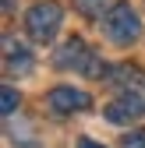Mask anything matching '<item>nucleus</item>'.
<instances>
[{"label":"nucleus","mask_w":145,"mask_h":148,"mask_svg":"<svg viewBox=\"0 0 145 148\" xmlns=\"http://www.w3.org/2000/svg\"><path fill=\"white\" fill-rule=\"evenodd\" d=\"M103 35L110 39L113 46H131L138 35H142V21H138V11L131 4H124V0H117V4H110V11L103 14Z\"/></svg>","instance_id":"obj_1"},{"label":"nucleus","mask_w":145,"mask_h":148,"mask_svg":"<svg viewBox=\"0 0 145 148\" xmlns=\"http://www.w3.org/2000/svg\"><path fill=\"white\" fill-rule=\"evenodd\" d=\"M60 21H64V7L57 4V0H39V4H32L25 11V32L32 42H53V35L60 32Z\"/></svg>","instance_id":"obj_2"},{"label":"nucleus","mask_w":145,"mask_h":148,"mask_svg":"<svg viewBox=\"0 0 145 148\" xmlns=\"http://www.w3.org/2000/svg\"><path fill=\"white\" fill-rule=\"evenodd\" d=\"M46 106H50V113H57V116H71V113H81V109L92 106V95L81 92V88H71V85H57V88H50Z\"/></svg>","instance_id":"obj_3"},{"label":"nucleus","mask_w":145,"mask_h":148,"mask_svg":"<svg viewBox=\"0 0 145 148\" xmlns=\"http://www.w3.org/2000/svg\"><path fill=\"white\" fill-rule=\"evenodd\" d=\"M92 60H96V53L88 49L85 39H78V35H71V39L53 53V67H57V71H85L88 74Z\"/></svg>","instance_id":"obj_4"},{"label":"nucleus","mask_w":145,"mask_h":148,"mask_svg":"<svg viewBox=\"0 0 145 148\" xmlns=\"http://www.w3.org/2000/svg\"><path fill=\"white\" fill-rule=\"evenodd\" d=\"M145 113V99L138 95V92H120V95L103 109V116L110 120V123H120V127H128V123H138Z\"/></svg>","instance_id":"obj_5"},{"label":"nucleus","mask_w":145,"mask_h":148,"mask_svg":"<svg viewBox=\"0 0 145 148\" xmlns=\"http://www.w3.org/2000/svg\"><path fill=\"white\" fill-rule=\"evenodd\" d=\"M32 67H35L32 53H28V49H25L21 42H14L11 35H7V39H4V71L11 74V78H14V74L21 78V74H28Z\"/></svg>","instance_id":"obj_6"},{"label":"nucleus","mask_w":145,"mask_h":148,"mask_svg":"<svg viewBox=\"0 0 145 148\" xmlns=\"http://www.w3.org/2000/svg\"><path fill=\"white\" fill-rule=\"evenodd\" d=\"M106 81H110V85H124V92H131L142 81V67L138 64H117V67H110Z\"/></svg>","instance_id":"obj_7"},{"label":"nucleus","mask_w":145,"mask_h":148,"mask_svg":"<svg viewBox=\"0 0 145 148\" xmlns=\"http://www.w3.org/2000/svg\"><path fill=\"white\" fill-rule=\"evenodd\" d=\"M75 11L81 18H103L110 7H106V0H75Z\"/></svg>","instance_id":"obj_8"},{"label":"nucleus","mask_w":145,"mask_h":148,"mask_svg":"<svg viewBox=\"0 0 145 148\" xmlns=\"http://www.w3.org/2000/svg\"><path fill=\"white\" fill-rule=\"evenodd\" d=\"M18 106H21V95H18V92H14V88L7 85L4 92H0V113H4V116H11Z\"/></svg>","instance_id":"obj_9"},{"label":"nucleus","mask_w":145,"mask_h":148,"mask_svg":"<svg viewBox=\"0 0 145 148\" xmlns=\"http://www.w3.org/2000/svg\"><path fill=\"white\" fill-rule=\"evenodd\" d=\"M120 148H145V127H135L120 138Z\"/></svg>","instance_id":"obj_10"},{"label":"nucleus","mask_w":145,"mask_h":148,"mask_svg":"<svg viewBox=\"0 0 145 148\" xmlns=\"http://www.w3.org/2000/svg\"><path fill=\"white\" fill-rule=\"evenodd\" d=\"M78 148H106V145H99V141H92V138H81Z\"/></svg>","instance_id":"obj_11"}]
</instances>
